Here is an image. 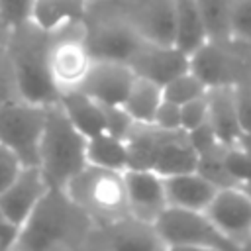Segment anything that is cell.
I'll return each instance as SVG.
<instances>
[{"instance_id":"1","label":"cell","mask_w":251,"mask_h":251,"mask_svg":"<svg viewBox=\"0 0 251 251\" xmlns=\"http://www.w3.org/2000/svg\"><path fill=\"white\" fill-rule=\"evenodd\" d=\"M94 222L65 188H47L20 227L18 251L82 249Z\"/></svg>"},{"instance_id":"2","label":"cell","mask_w":251,"mask_h":251,"mask_svg":"<svg viewBox=\"0 0 251 251\" xmlns=\"http://www.w3.org/2000/svg\"><path fill=\"white\" fill-rule=\"evenodd\" d=\"M59 27L45 29L33 20L8 29L4 49L16 69L20 94L24 100L37 104L59 102V90L49 73V55Z\"/></svg>"},{"instance_id":"3","label":"cell","mask_w":251,"mask_h":251,"mask_svg":"<svg viewBox=\"0 0 251 251\" xmlns=\"http://www.w3.org/2000/svg\"><path fill=\"white\" fill-rule=\"evenodd\" d=\"M86 163V137L73 126L59 102L47 104L37 163L47 186L65 188Z\"/></svg>"},{"instance_id":"4","label":"cell","mask_w":251,"mask_h":251,"mask_svg":"<svg viewBox=\"0 0 251 251\" xmlns=\"http://www.w3.org/2000/svg\"><path fill=\"white\" fill-rule=\"evenodd\" d=\"M82 41L92 59L127 63L145 43L137 29L124 16L118 0H100L86 6L82 18Z\"/></svg>"},{"instance_id":"5","label":"cell","mask_w":251,"mask_h":251,"mask_svg":"<svg viewBox=\"0 0 251 251\" xmlns=\"http://www.w3.org/2000/svg\"><path fill=\"white\" fill-rule=\"evenodd\" d=\"M69 196L90 216L94 226L129 216L124 171L84 165L65 186Z\"/></svg>"},{"instance_id":"6","label":"cell","mask_w":251,"mask_h":251,"mask_svg":"<svg viewBox=\"0 0 251 251\" xmlns=\"http://www.w3.org/2000/svg\"><path fill=\"white\" fill-rule=\"evenodd\" d=\"M153 226L165 249H237L233 241L218 231L202 210L167 206Z\"/></svg>"},{"instance_id":"7","label":"cell","mask_w":251,"mask_h":251,"mask_svg":"<svg viewBox=\"0 0 251 251\" xmlns=\"http://www.w3.org/2000/svg\"><path fill=\"white\" fill-rule=\"evenodd\" d=\"M47 104L12 100L0 106V143L10 147L24 167L39 163V141L45 126Z\"/></svg>"},{"instance_id":"8","label":"cell","mask_w":251,"mask_h":251,"mask_svg":"<svg viewBox=\"0 0 251 251\" xmlns=\"http://www.w3.org/2000/svg\"><path fill=\"white\" fill-rule=\"evenodd\" d=\"M190 71L206 84V88L235 86L251 78V65L233 47V37L208 39L190 55Z\"/></svg>"},{"instance_id":"9","label":"cell","mask_w":251,"mask_h":251,"mask_svg":"<svg viewBox=\"0 0 251 251\" xmlns=\"http://www.w3.org/2000/svg\"><path fill=\"white\" fill-rule=\"evenodd\" d=\"M82 20L65 24L57 31L49 55V73L59 94L76 90L92 65V57L82 41Z\"/></svg>"},{"instance_id":"10","label":"cell","mask_w":251,"mask_h":251,"mask_svg":"<svg viewBox=\"0 0 251 251\" xmlns=\"http://www.w3.org/2000/svg\"><path fill=\"white\" fill-rule=\"evenodd\" d=\"M206 216L237 247H245L251 239V198L241 186L218 188L210 204L206 206Z\"/></svg>"},{"instance_id":"11","label":"cell","mask_w":251,"mask_h":251,"mask_svg":"<svg viewBox=\"0 0 251 251\" xmlns=\"http://www.w3.org/2000/svg\"><path fill=\"white\" fill-rule=\"evenodd\" d=\"M82 249H165L157 229L133 216L94 226Z\"/></svg>"},{"instance_id":"12","label":"cell","mask_w":251,"mask_h":251,"mask_svg":"<svg viewBox=\"0 0 251 251\" xmlns=\"http://www.w3.org/2000/svg\"><path fill=\"white\" fill-rule=\"evenodd\" d=\"M135 76L147 78L161 88L175 76L190 71V57L173 43L145 41L129 61Z\"/></svg>"},{"instance_id":"13","label":"cell","mask_w":251,"mask_h":251,"mask_svg":"<svg viewBox=\"0 0 251 251\" xmlns=\"http://www.w3.org/2000/svg\"><path fill=\"white\" fill-rule=\"evenodd\" d=\"M118 4L145 41L173 43L175 0H118Z\"/></svg>"},{"instance_id":"14","label":"cell","mask_w":251,"mask_h":251,"mask_svg":"<svg viewBox=\"0 0 251 251\" xmlns=\"http://www.w3.org/2000/svg\"><path fill=\"white\" fill-rule=\"evenodd\" d=\"M135 80L127 63L92 59V65L76 90H82L100 104H122Z\"/></svg>"},{"instance_id":"15","label":"cell","mask_w":251,"mask_h":251,"mask_svg":"<svg viewBox=\"0 0 251 251\" xmlns=\"http://www.w3.org/2000/svg\"><path fill=\"white\" fill-rule=\"evenodd\" d=\"M124 180L129 216L155 224L159 214L169 206L163 176L147 169H126Z\"/></svg>"},{"instance_id":"16","label":"cell","mask_w":251,"mask_h":251,"mask_svg":"<svg viewBox=\"0 0 251 251\" xmlns=\"http://www.w3.org/2000/svg\"><path fill=\"white\" fill-rule=\"evenodd\" d=\"M47 188L49 186L37 165L24 167L16 180L0 192V210L22 227Z\"/></svg>"},{"instance_id":"17","label":"cell","mask_w":251,"mask_h":251,"mask_svg":"<svg viewBox=\"0 0 251 251\" xmlns=\"http://www.w3.org/2000/svg\"><path fill=\"white\" fill-rule=\"evenodd\" d=\"M163 182H165L167 204L186 210L204 212L210 200L214 198V194L218 192V188L196 171L163 176Z\"/></svg>"},{"instance_id":"18","label":"cell","mask_w":251,"mask_h":251,"mask_svg":"<svg viewBox=\"0 0 251 251\" xmlns=\"http://www.w3.org/2000/svg\"><path fill=\"white\" fill-rule=\"evenodd\" d=\"M198 155L186 139L184 129H167L153 159L151 171L161 176L196 171Z\"/></svg>"},{"instance_id":"19","label":"cell","mask_w":251,"mask_h":251,"mask_svg":"<svg viewBox=\"0 0 251 251\" xmlns=\"http://www.w3.org/2000/svg\"><path fill=\"white\" fill-rule=\"evenodd\" d=\"M208 100V122L212 124L218 139L224 145H235L241 131L233 86H212L206 90Z\"/></svg>"},{"instance_id":"20","label":"cell","mask_w":251,"mask_h":251,"mask_svg":"<svg viewBox=\"0 0 251 251\" xmlns=\"http://www.w3.org/2000/svg\"><path fill=\"white\" fill-rule=\"evenodd\" d=\"M208 41L206 24L196 0H175V35L173 45L188 57Z\"/></svg>"},{"instance_id":"21","label":"cell","mask_w":251,"mask_h":251,"mask_svg":"<svg viewBox=\"0 0 251 251\" xmlns=\"http://www.w3.org/2000/svg\"><path fill=\"white\" fill-rule=\"evenodd\" d=\"M59 104L65 110L67 118L73 122V126L88 139L96 133L106 131L104 129V114L100 102L84 94L82 90H71L63 92L59 96Z\"/></svg>"},{"instance_id":"22","label":"cell","mask_w":251,"mask_h":251,"mask_svg":"<svg viewBox=\"0 0 251 251\" xmlns=\"http://www.w3.org/2000/svg\"><path fill=\"white\" fill-rule=\"evenodd\" d=\"M86 161L88 165L126 171L129 167V155L126 139H120L108 131L96 133L86 139Z\"/></svg>"},{"instance_id":"23","label":"cell","mask_w":251,"mask_h":251,"mask_svg":"<svg viewBox=\"0 0 251 251\" xmlns=\"http://www.w3.org/2000/svg\"><path fill=\"white\" fill-rule=\"evenodd\" d=\"M86 12V0H35L31 20L45 29H55L71 22H80Z\"/></svg>"},{"instance_id":"24","label":"cell","mask_w":251,"mask_h":251,"mask_svg":"<svg viewBox=\"0 0 251 251\" xmlns=\"http://www.w3.org/2000/svg\"><path fill=\"white\" fill-rule=\"evenodd\" d=\"M161 100H163V88L159 84H155L147 78L135 76L122 106L127 110V114L133 118V122L149 124V122H153V116H155Z\"/></svg>"},{"instance_id":"25","label":"cell","mask_w":251,"mask_h":251,"mask_svg":"<svg viewBox=\"0 0 251 251\" xmlns=\"http://www.w3.org/2000/svg\"><path fill=\"white\" fill-rule=\"evenodd\" d=\"M237 0H196L202 20L206 24L208 39L231 37V14Z\"/></svg>"},{"instance_id":"26","label":"cell","mask_w":251,"mask_h":251,"mask_svg":"<svg viewBox=\"0 0 251 251\" xmlns=\"http://www.w3.org/2000/svg\"><path fill=\"white\" fill-rule=\"evenodd\" d=\"M224 143H218L216 147L204 151L198 155L196 161V173H200L204 178H208L216 188H227V186H239L233 182V178L227 175L226 165H224V153H226Z\"/></svg>"},{"instance_id":"27","label":"cell","mask_w":251,"mask_h":251,"mask_svg":"<svg viewBox=\"0 0 251 251\" xmlns=\"http://www.w3.org/2000/svg\"><path fill=\"white\" fill-rule=\"evenodd\" d=\"M206 90H208L206 84L192 71H186V73L175 76L173 80H169L163 86V98L180 106V104H184L192 98H198V96L206 94Z\"/></svg>"},{"instance_id":"28","label":"cell","mask_w":251,"mask_h":251,"mask_svg":"<svg viewBox=\"0 0 251 251\" xmlns=\"http://www.w3.org/2000/svg\"><path fill=\"white\" fill-rule=\"evenodd\" d=\"M224 165H226V171L233 178L235 184L241 186L251 178V155L247 151H243L237 143L226 147Z\"/></svg>"},{"instance_id":"29","label":"cell","mask_w":251,"mask_h":251,"mask_svg":"<svg viewBox=\"0 0 251 251\" xmlns=\"http://www.w3.org/2000/svg\"><path fill=\"white\" fill-rule=\"evenodd\" d=\"M104 114V129L120 139H126L131 126L135 124L133 118L127 114V110L122 104H100Z\"/></svg>"},{"instance_id":"30","label":"cell","mask_w":251,"mask_h":251,"mask_svg":"<svg viewBox=\"0 0 251 251\" xmlns=\"http://www.w3.org/2000/svg\"><path fill=\"white\" fill-rule=\"evenodd\" d=\"M20 84H18V76H16V69L4 49V45L0 47V106L12 100H20Z\"/></svg>"},{"instance_id":"31","label":"cell","mask_w":251,"mask_h":251,"mask_svg":"<svg viewBox=\"0 0 251 251\" xmlns=\"http://www.w3.org/2000/svg\"><path fill=\"white\" fill-rule=\"evenodd\" d=\"M206 120H208V100H206V94L180 104V127L184 131L200 126Z\"/></svg>"},{"instance_id":"32","label":"cell","mask_w":251,"mask_h":251,"mask_svg":"<svg viewBox=\"0 0 251 251\" xmlns=\"http://www.w3.org/2000/svg\"><path fill=\"white\" fill-rule=\"evenodd\" d=\"M35 0H0V16L8 27L31 20Z\"/></svg>"},{"instance_id":"33","label":"cell","mask_w":251,"mask_h":251,"mask_svg":"<svg viewBox=\"0 0 251 251\" xmlns=\"http://www.w3.org/2000/svg\"><path fill=\"white\" fill-rule=\"evenodd\" d=\"M231 37L251 41V0H237L231 14Z\"/></svg>"},{"instance_id":"34","label":"cell","mask_w":251,"mask_h":251,"mask_svg":"<svg viewBox=\"0 0 251 251\" xmlns=\"http://www.w3.org/2000/svg\"><path fill=\"white\" fill-rule=\"evenodd\" d=\"M184 133H186L188 143H190V145H192V149L196 151V155H200V153H204V151H208V149L216 147L218 143H222V141L218 139V135H216V131H214L212 124H210L208 120H206V122H202L200 126H196V127H192V129L184 131Z\"/></svg>"},{"instance_id":"35","label":"cell","mask_w":251,"mask_h":251,"mask_svg":"<svg viewBox=\"0 0 251 251\" xmlns=\"http://www.w3.org/2000/svg\"><path fill=\"white\" fill-rule=\"evenodd\" d=\"M22 169H24V163L20 161V157L10 147L0 143V192L16 180Z\"/></svg>"},{"instance_id":"36","label":"cell","mask_w":251,"mask_h":251,"mask_svg":"<svg viewBox=\"0 0 251 251\" xmlns=\"http://www.w3.org/2000/svg\"><path fill=\"white\" fill-rule=\"evenodd\" d=\"M233 96H235V108H237L241 131H251V78L235 84Z\"/></svg>"},{"instance_id":"37","label":"cell","mask_w":251,"mask_h":251,"mask_svg":"<svg viewBox=\"0 0 251 251\" xmlns=\"http://www.w3.org/2000/svg\"><path fill=\"white\" fill-rule=\"evenodd\" d=\"M153 124L163 129H182L180 127V106L163 98L153 116Z\"/></svg>"},{"instance_id":"38","label":"cell","mask_w":251,"mask_h":251,"mask_svg":"<svg viewBox=\"0 0 251 251\" xmlns=\"http://www.w3.org/2000/svg\"><path fill=\"white\" fill-rule=\"evenodd\" d=\"M20 235V226L14 224L2 210H0V251L14 249Z\"/></svg>"},{"instance_id":"39","label":"cell","mask_w":251,"mask_h":251,"mask_svg":"<svg viewBox=\"0 0 251 251\" xmlns=\"http://www.w3.org/2000/svg\"><path fill=\"white\" fill-rule=\"evenodd\" d=\"M237 145H239L243 151H247V153L251 155V131H243V133L239 135V139H237Z\"/></svg>"},{"instance_id":"40","label":"cell","mask_w":251,"mask_h":251,"mask_svg":"<svg viewBox=\"0 0 251 251\" xmlns=\"http://www.w3.org/2000/svg\"><path fill=\"white\" fill-rule=\"evenodd\" d=\"M8 25H6V22L2 20V16H0V47L4 45V41H6V35H8Z\"/></svg>"},{"instance_id":"41","label":"cell","mask_w":251,"mask_h":251,"mask_svg":"<svg viewBox=\"0 0 251 251\" xmlns=\"http://www.w3.org/2000/svg\"><path fill=\"white\" fill-rule=\"evenodd\" d=\"M241 188H243V190H245V192L249 194V198H251V178H249V180H247L245 184H241Z\"/></svg>"},{"instance_id":"42","label":"cell","mask_w":251,"mask_h":251,"mask_svg":"<svg viewBox=\"0 0 251 251\" xmlns=\"http://www.w3.org/2000/svg\"><path fill=\"white\" fill-rule=\"evenodd\" d=\"M247 245H251V239H249V243H247Z\"/></svg>"}]
</instances>
